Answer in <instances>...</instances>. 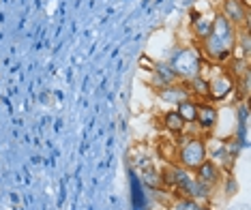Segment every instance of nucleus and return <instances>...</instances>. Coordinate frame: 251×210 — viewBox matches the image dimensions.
<instances>
[{
	"label": "nucleus",
	"mask_w": 251,
	"mask_h": 210,
	"mask_svg": "<svg viewBox=\"0 0 251 210\" xmlns=\"http://www.w3.org/2000/svg\"><path fill=\"white\" fill-rule=\"evenodd\" d=\"M238 30L227 22L221 11H217L213 15V28H210L208 37L204 41H200L198 54L202 56V60L213 62V65H226L234 54V45H236Z\"/></svg>",
	"instance_id": "1"
},
{
	"label": "nucleus",
	"mask_w": 251,
	"mask_h": 210,
	"mask_svg": "<svg viewBox=\"0 0 251 210\" xmlns=\"http://www.w3.org/2000/svg\"><path fill=\"white\" fill-rule=\"evenodd\" d=\"M176 144H178V150H176V165L189 169V172H193L200 163L208 159V146L202 135H187V138L178 135Z\"/></svg>",
	"instance_id": "2"
},
{
	"label": "nucleus",
	"mask_w": 251,
	"mask_h": 210,
	"mask_svg": "<svg viewBox=\"0 0 251 210\" xmlns=\"http://www.w3.org/2000/svg\"><path fill=\"white\" fill-rule=\"evenodd\" d=\"M170 67H172L176 79H180L182 84H187L189 79L202 75L204 60H202V56H200L196 49L182 47V49H178V52L174 54V58H172V62H170Z\"/></svg>",
	"instance_id": "3"
},
{
	"label": "nucleus",
	"mask_w": 251,
	"mask_h": 210,
	"mask_svg": "<svg viewBox=\"0 0 251 210\" xmlns=\"http://www.w3.org/2000/svg\"><path fill=\"white\" fill-rule=\"evenodd\" d=\"M232 93H234V77L227 71H219L208 79V101L210 103L226 101Z\"/></svg>",
	"instance_id": "4"
},
{
	"label": "nucleus",
	"mask_w": 251,
	"mask_h": 210,
	"mask_svg": "<svg viewBox=\"0 0 251 210\" xmlns=\"http://www.w3.org/2000/svg\"><path fill=\"white\" fill-rule=\"evenodd\" d=\"M221 15H224L236 30L249 28V9L245 7L241 0H224V2H221Z\"/></svg>",
	"instance_id": "5"
},
{
	"label": "nucleus",
	"mask_w": 251,
	"mask_h": 210,
	"mask_svg": "<svg viewBox=\"0 0 251 210\" xmlns=\"http://www.w3.org/2000/svg\"><path fill=\"white\" fill-rule=\"evenodd\" d=\"M193 176H196L202 185H206L208 189H213V187H217L221 183V167L217 165L215 159L208 157L206 161H202L196 169H193Z\"/></svg>",
	"instance_id": "6"
},
{
	"label": "nucleus",
	"mask_w": 251,
	"mask_h": 210,
	"mask_svg": "<svg viewBox=\"0 0 251 210\" xmlns=\"http://www.w3.org/2000/svg\"><path fill=\"white\" fill-rule=\"evenodd\" d=\"M217 120H219V112H217V107L210 103V101H202V103H198L196 124L200 129V135L213 131V129L217 127Z\"/></svg>",
	"instance_id": "7"
},
{
	"label": "nucleus",
	"mask_w": 251,
	"mask_h": 210,
	"mask_svg": "<svg viewBox=\"0 0 251 210\" xmlns=\"http://www.w3.org/2000/svg\"><path fill=\"white\" fill-rule=\"evenodd\" d=\"M187 90H189V96L193 101H198V103H202V101H208V79L198 75L187 82Z\"/></svg>",
	"instance_id": "8"
},
{
	"label": "nucleus",
	"mask_w": 251,
	"mask_h": 210,
	"mask_svg": "<svg viewBox=\"0 0 251 210\" xmlns=\"http://www.w3.org/2000/svg\"><path fill=\"white\" fill-rule=\"evenodd\" d=\"M210 28H213V18H208V15H193L191 20V32L193 37H196V41H204V39L208 37Z\"/></svg>",
	"instance_id": "9"
},
{
	"label": "nucleus",
	"mask_w": 251,
	"mask_h": 210,
	"mask_svg": "<svg viewBox=\"0 0 251 210\" xmlns=\"http://www.w3.org/2000/svg\"><path fill=\"white\" fill-rule=\"evenodd\" d=\"M161 120H163L165 131H168V133H172V135H176V138L185 133V131H187V127H189V124H187L185 120H182V118H180L178 114H176L174 110H172V112H165Z\"/></svg>",
	"instance_id": "10"
},
{
	"label": "nucleus",
	"mask_w": 251,
	"mask_h": 210,
	"mask_svg": "<svg viewBox=\"0 0 251 210\" xmlns=\"http://www.w3.org/2000/svg\"><path fill=\"white\" fill-rule=\"evenodd\" d=\"M176 114H178L182 120L187 124H196V118H198V101L193 99H182L176 103Z\"/></svg>",
	"instance_id": "11"
},
{
	"label": "nucleus",
	"mask_w": 251,
	"mask_h": 210,
	"mask_svg": "<svg viewBox=\"0 0 251 210\" xmlns=\"http://www.w3.org/2000/svg\"><path fill=\"white\" fill-rule=\"evenodd\" d=\"M200 208H202V204L191 200V197H178V200L174 202L172 210H200Z\"/></svg>",
	"instance_id": "12"
},
{
	"label": "nucleus",
	"mask_w": 251,
	"mask_h": 210,
	"mask_svg": "<svg viewBox=\"0 0 251 210\" xmlns=\"http://www.w3.org/2000/svg\"><path fill=\"white\" fill-rule=\"evenodd\" d=\"M241 2H243V4H245V7H247V9L251 7V0H241Z\"/></svg>",
	"instance_id": "13"
}]
</instances>
